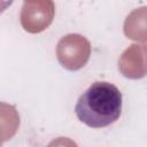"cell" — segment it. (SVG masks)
<instances>
[{
    "mask_svg": "<svg viewBox=\"0 0 147 147\" xmlns=\"http://www.w3.org/2000/svg\"><path fill=\"white\" fill-rule=\"evenodd\" d=\"M122 93L114 84L95 82L79 96L75 113L85 125L100 129L115 123L122 114Z\"/></svg>",
    "mask_w": 147,
    "mask_h": 147,
    "instance_id": "obj_1",
    "label": "cell"
}]
</instances>
